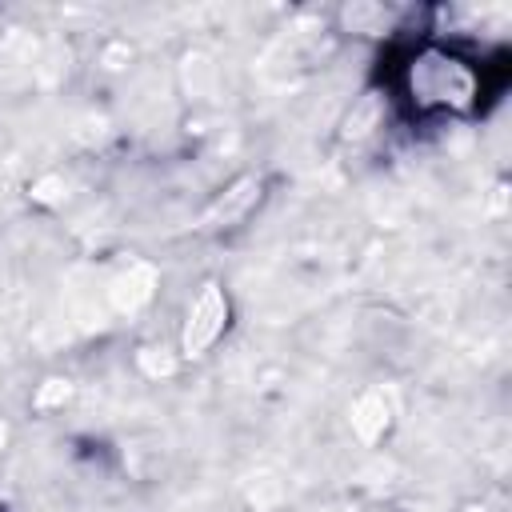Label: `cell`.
<instances>
[{"label":"cell","mask_w":512,"mask_h":512,"mask_svg":"<svg viewBox=\"0 0 512 512\" xmlns=\"http://www.w3.org/2000/svg\"><path fill=\"white\" fill-rule=\"evenodd\" d=\"M380 120V104H376V96H368V100H360V108L348 116V136H368L372 132V124Z\"/></svg>","instance_id":"277c9868"},{"label":"cell","mask_w":512,"mask_h":512,"mask_svg":"<svg viewBox=\"0 0 512 512\" xmlns=\"http://www.w3.org/2000/svg\"><path fill=\"white\" fill-rule=\"evenodd\" d=\"M256 196H260V180H256V176H244L240 184H232V188L212 204L208 224H232V220H240V216L256 204Z\"/></svg>","instance_id":"3957f363"},{"label":"cell","mask_w":512,"mask_h":512,"mask_svg":"<svg viewBox=\"0 0 512 512\" xmlns=\"http://www.w3.org/2000/svg\"><path fill=\"white\" fill-rule=\"evenodd\" d=\"M224 324H228V300H224V292H220L216 284H208V288L192 300V308H188L184 352H188V356H200V352L224 332Z\"/></svg>","instance_id":"7a4b0ae2"},{"label":"cell","mask_w":512,"mask_h":512,"mask_svg":"<svg viewBox=\"0 0 512 512\" xmlns=\"http://www.w3.org/2000/svg\"><path fill=\"white\" fill-rule=\"evenodd\" d=\"M408 92L420 108H468L476 96V72L452 52L424 48L412 56Z\"/></svg>","instance_id":"6da1fadb"}]
</instances>
